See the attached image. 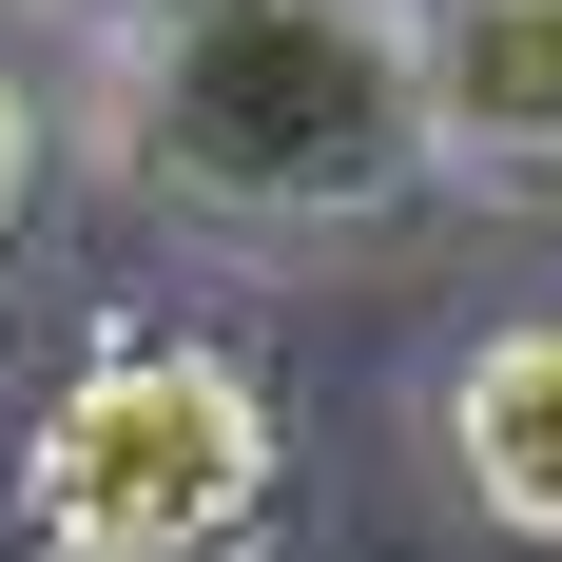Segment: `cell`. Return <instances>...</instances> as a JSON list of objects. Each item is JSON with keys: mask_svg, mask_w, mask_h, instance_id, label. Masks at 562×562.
Listing matches in <instances>:
<instances>
[{"mask_svg": "<svg viewBox=\"0 0 562 562\" xmlns=\"http://www.w3.org/2000/svg\"><path fill=\"white\" fill-rule=\"evenodd\" d=\"M58 136L116 214H156L175 252H233V272H349L407 214H447L427 136H407L389 0H175L156 40L58 78Z\"/></svg>", "mask_w": 562, "mask_h": 562, "instance_id": "cell-1", "label": "cell"}, {"mask_svg": "<svg viewBox=\"0 0 562 562\" xmlns=\"http://www.w3.org/2000/svg\"><path fill=\"white\" fill-rule=\"evenodd\" d=\"M20 562H291V389L214 311H78L0 407Z\"/></svg>", "mask_w": 562, "mask_h": 562, "instance_id": "cell-2", "label": "cell"}, {"mask_svg": "<svg viewBox=\"0 0 562 562\" xmlns=\"http://www.w3.org/2000/svg\"><path fill=\"white\" fill-rule=\"evenodd\" d=\"M427 194L465 214H562V0H389Z\"/></svg>", "mask_w": 562, "mask_h": 562, "instance_id": "cell-3", "label": "cell"}, {"mask_svg": "<svg viewBox=\"0 0 562 562\" xmlns=\"http://www.w3.org/2000/svg\"><path fill=\"white\" fill-rule=\"evenodd\" d=\"M427 485L505 562H562V291L543 311H485V330L427 369Z\"/></svg>", "mask_w": 562, "mask_h": 562, "instance_id": "cell-4", "label": "cell"}, {"mask_svg": "<svg viewBox=\"0 0 562 562\" xmlns=\"http://www.w3.org/2000/svg\"><path fill=\"white\" fill-rule=\"evenodd\" d=\"M58 175H78V136H58V78L0 40V272H20V252L58 233Z\"/></svg>", "mask_w": 562, "mask_h": 562, "instance_id": "cell-5", "label": "cell"}, {"mask_svg": "<svg viewBox=\"0 0 562 562\" xmlns=\"http://www.w3.org/2000/svg\"><path fill=\"white\" fill-rule=\"evenodd\" d=\"M175 0H0V40H78V58H116V40H156Z\"/></svg>", "mask_w": 562, "mask_h": 562, "instance_id": "cell-6", "label": "cell"}]
</instances>
